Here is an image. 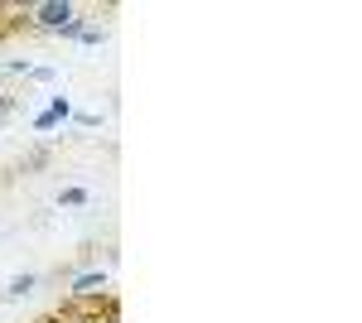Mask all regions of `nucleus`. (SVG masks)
Segmentation results:
<instances>
[{
    "mask_svg": "<svg viewBox=\"0 0 362 323\" xmlns=\"http://www.w3.org/2000/svg\"><path fill=\"white\" fill-rule=\"evenodd\" d=\"M25 15L39 29H58V34H63V29L78 20V5H68V0H44V5H29Z\"/></svg>",
    "mask_w": 362,
    "mask_h": 323,
    "instance_id": "nucleus-1",
    "label": "nucleus"
},
{
    "mask_svg": "<svg viewBox=\"0 0 362 323\" xmlns=\"http://www.w3.org/2000/svg\"><path fill=\"white\" fill-rule=\"evenodd\" d=\"M107 285H112L107 270H83V275L73 280V295L78 299H97V295H107Z\"/></svg>",
    "mask_w": 362,
    "mask_h": 323,
    "instance_id": "nucleus-2",
    "label": "nucleus"
},
{
    "mask_svg": "<svg viewBox=\"0 0 362 323\" xmlns=\"http://www.w3.org/2000/svg\"><path fill=\"white\" fill-rule=\"evenodd\" d=\"M68 116H73V107H68V97H54L49 107H44L39 116H34V131H54V126H63Z\"/></svg>",
    "mask_w": 362,
    "mask_h": 323,
    "instance_id": "nucleus-3",
    "label": "nucleus"
},
{
    "mask_svg": "<svg viewBox=\"0 0 362 323\" xmlns=\"http://www.w3.org/2000/svg\"><path fill=\"white\" fill-rule=\"evenodd\" d=\"M34 285H39V275H15V280L5 285V295H10V299H25V295H34Z\"/></svg>",
    "mask_w": 362,
    "mask_h": 323,
    "instance_id": "nucleus-4",
    "label": "nucleus"
},
{
    "mask_svg": "<svg viewBox=\"0 0 362 323\" xmlns=\"http://www.w3.org/2000/svg\"><path fill=\"white\" fill-rule=\"evenodd\" d=\"M58 203H68V208H83V203H87V189H63V193H58Z\"/></svg>",
    "mask_w": 362,
    "mask_h": 323,
    "instance_id": "nucleus-5",
    "label": "nucleus"
},
{
    "mask_svg": "<svg viewBox=\"0 0 362 323\" xmlns=\"http://www.w3.org/2000/svg\"><path fill=\"white\" fill-rule=\"evenodd\" d=\"M107 39V29H97V25H87L83 34H78V44H102Z\"/></svg>",
    "mask_w": 362,
    "mask_h": 323,
    "instance_id": "nucleus-6",
    "label": "nucleus"
},
{
    "mask_svg": "<svg viewBox=\"0 0 362 323\" xmlns=\"http://www.w3.org/2000/svg\"><path fill=\"white\" fill-rule=\"evenodd\" d=\"M73 121H78V126H87V131H92V126H102V116H92V111H73Z\"/></svg>",
    "mask_w": 362,
    "mask_h": 323,
    "instance_id": "nucleus-7",
    "label": "nucleus"
},
{
    "mask_svg": "<svg viewBox=\"0 0 362 323\" xmlns=\"http://www.w3.org/2000/svg\"><path fill=\"white\" fill-rule=\"evenodd\" d=\"M5 111H10V97H5V92H0V116H5Z\"/></svg>",
    "mask_w": 362,
    "mask_h": 323,
    "instance_id": "nucleus-8",
    "label": "nucleus"
}]
</instances>
